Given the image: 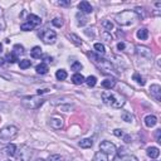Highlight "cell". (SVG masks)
Wrapping results in <instances>:
<instances>
[{
	"mask_svg": "<svg viewBox=\"0 0 161 161\" xmlns=\"http://www.w3.org/2000/svg\"><path fill=\"white\" fill-rule=\"evenodd\" d=\"M90 58L104 74H110V76H111V74H112V76H116V74H117L116 68L113 67V64L110 60H107L104 58H101L100 56L94 54V53H90Z\"/></svg>",
	"mask_w": 161,
	"mask_h": 161,
	"instance_id": "6da1fadb",
	"label": "cell"
},
{
	"mask_svg": "<svg viewBox=\"0 0 161 161\" xmlns=\"http://www.w3.org/2000/svg\"><path fill=\"white\" fill-rule=\"evenodd\" d=\"M102 100L106 104H108L113 108H121V107L125 104V98L121 94L113 93L111 91H106L102 93Z\"/></svg>",
	"mask_w": 161,
	"mask_h": 161,
	"instance_id": "7a4b0ae2",
	"label": "cell"
},
{
	"mask_svg": "<svg viewBox=\"0 0 161 161\" xmlns=\"http://www.w3.org/2000/svg\"><path fill=\"white\" fill-rule=\"evenodd\" d=\"M116 20L120 25L130 27V25L135 24V21L137 20V16L134 13V10H123V12H121L116 15Z\"/></svg>",
	"mask_w": 161,
	"mask_h": 161,
	"instance_id": "3957f363",
	"label": "cell"
},
{
	"mask_svg": "<svg viewBox=\"0 0 161 161\" xmlns=\"http://www.w3.org/2000/svg\"><path fill=\"white\" fill-rule=\"evenodd\" d=\"M18 135V127L13 126V125H9L5 126L4 128L0 130V142H8V141H12Z\"/></svg>",
	"mask_w": 161,
	"mask_h": 161,
	"instance_id": "277c9868",
	"label": "cell"
},
{
	"mask_svg": "<svg viewBox=\"0 0 161 161\" xmlns=\"http://www.w3.org/2000/svg\"><path fill=\"white\" fill-rule=\"evenodd\" d=\"M44 98L38 97V96H30V97H24L21 100V104L25 107L27 110H37L44 103Z\"/></svg>",
	"mask_w": 161,
	"mask_h": 161,
	"instance_id": "5b68a950",
	"label": "cell"
},
{
	"mask_svg": "<svg viewBox=\"0 0 161 161\" xmlns=\"http://www.w3.org/2000/svg\"><path fill=\"white\" fill-rule=\"evenodd\" d=\"M31 155H33V152H31L30 147H28V146H21L19 148V151H16V154H15L16 161H30Z\"/></svg>",
	"mask_w": 161,
	"mask_h": 161,
	"instance_id": "8992f818",
	"label": "cell"
},
{
	"mask_svg": "<svg viewBox=\"0 0 161 161\" xmlns=\"http://www.w3.org/2000/svg\"><path fill=\"white\" fill-rule=\"evenodd\" d=\"M39 37L42 38V40L46 44H53V43L56 42V39H57L56 31L49 30V29H46V30L40 31V33H39Z\"/></svg>",
	"mask_w": 161,
	"mask_h": 161,
	"instance_id": "52a82bcc",
	"label": "cell"
},
{
	"mask_svg": "<svg viewBox=\"0 0 161 161\" xmlns=\"http://www.w3.org/2000/svg\"><path fill=\"white\" fill-rule=\"evenodd\" d=\"M100 148H101V151L103 152V154H106V155H115L116 154V146L112 144V142H110V141H103V142H101V145H100Z\"/></svg>",
	"mask_w": 161,
	"mask_h": 161,
	"instance_id": "ba28073f",
	"label": "cell"
},
{
	"mask_svg": "<svg viewBox=\"0 0 161 161\" xmlns=\"http://www.w3.org/2000/svg\"><path fill=\"white\" fill-rule=\"evenodd\" d=\"M136 52L138 53V56H141L144 58L151 59L152 58V53L147 47H142V46H136Z\"/></svg>",
	"mask_w": 161,
	"mask_h": 161,
	"instance_id": "9c48e42d",
	"label": "cell"
},
{
	"mask_svg": "<svg viewBox=\"0 0 161 161\" xmlns=\"http://www.w3.org/2000/svg\"><path fill=\"white\" fill-rule=\"evenodd\" d=\"M150 94H151L157 102L161 101V87L159 84H151V87H150Z\"/></svg>",
	"mask_w": 161,
	"mask_h": 161,
	"instance_id": "30bf717a",
	"label": "cell"
},
{
	"mask_svg": "<svg viewBox=\"0 0 161 161\" xmlns=\"http://www.w3.org/2000/svg\"><path fill=\"white\" fill-rule=\"evenodd\" d=\"M78 8L81 10V13H84V14H91L93 12V8L88 2H81L78 4Z\"/></svg>",
	"mask_w": 161,
	"mask_h": 161,
	"instance_id": "8fae6325",
	"label": "cell"
},
{
	"mask_svg": "<svg viewBox=\"0 0 161 161\" xmlns=\"http://www.w3.org/2000/svg\"><path fill=\"white\" fill-rule=\"evenodd\" d=\"M49 125H50V127L54 128V130H60L64 123H63V120L59 119V117H52L49 120Z\"/></svg>",
	"mask_w": 161,
	"mask_h": 161,
	"instance_id": "7c38bea8",
	"label": "cell"
},
{
	"mask_svg": "<svg viewBox=\"0 0 161 161\" xmlns=\"http://www.w3.org/2000/svg\"><path fill=\"white\" fill-rule=\"evenodd\" d=\"M3 151L9 156V157H12V156H15V154H16V146L14 145V144H9Z\"/></svg>",
	"mask_w": 161,
	"mask_h": 161,
	"instance_id": "4fadbf2b",
	"label": "cell"
},
{
	"mask_svg": "<svg viewBox=\"0 0 161 161\" xmlns=\"http://www.w3.org/2000/svg\"><path fill=\"white\" fill-rule=\"evenodd\" d=\"M28 23L31 24V25H34V27H38L42 24V19L38 16V15H34V14H30L28 16Z\"/></svg>",
	"mask_w": 161,
	"mask_h": 161,
	"instance_id": "5bb4252c",
	"label": "cell"
},
{
	"mask_svg": "<svg viewBox=\"0 0 161 161\" xmlns=\"http://www.w3.org/2000/svg\"><path fill=\"white\" fill-rule=\"evenodd\" d=\"M145 125L147 126V127H154L156 123H157V119L154 116V115H148V116H146L145 117Z\"/></svg>",
	"mask_w": 161,
	"mask_h": 161,
	"instance_id": "9a60e30c",
	"label": "cell"
},
{
	"mask_svg": "<svg viewBox=\"0 0 161 161\" xmlns=\"http://www.w3.org/2000/svg\"><path fill=\"white\" fill-rule=\"evenodd\" d=\"M146 154L148 157H151V159H157L159 155H160V150L157 147H148L146 150Z\"/></svg>",
	"mask_w": 161,
	"mask_h": 161,
	"instance_id": "2e32d148",
	"label": "cell"
},
{
	"mask_svg": "<svg viewBox=\"0 0 161 161\" xmlns=\"http://www.w3.org/2000/svg\"><path fill=\"white\" fill-rule=\"evenodd\" d=\"M137 38L138 39H141V40H146L148 38V30L146 28H140L137 30V33H136Z\"/></svg>",
	"mask_w": 161,
	"mask_h": 161,
	"instance_id": "e0dca14e",
	"label": "cell"
},
{
	"mask_svg": "<svg viewBox=\"0 0 161 161\" xmlns=\"http://www.w3.org/2000/svg\"><path fill=\"white\" fill-rule=\"evenodd\" d=\"M84 81H86V78L82 76L81 73H74L73 76H72V82H73L74 84H77V86L82 84Z\"/></svg>",
	"mask_w": 161,
	"mask_h": 161,
	"instance_id": "ac0fdd59",
	"label": "cell"
},
{
	"mask_svg": "<svg viewBox=\"0 0 161 161\" xmlns=\"http://www.w3.org/2000/svg\"><path fill=\"white\" fill-rule=\"evenodd\" d=\"M115 86H116V81L112 79V78H107L102 82V87L106 88V90H111V88L115 87Z\"/></svg>",
	"mask_w": 161,
	"mask_h": 161,
	"instance_id": "d6986e66",
	"label": "cell"
},
{
	"mask_svg": "<svg viewBox=\"0 0 161 161\" xmlns=\"http://www.w3.org/2000/svg\"><path fill=\"white\" fill-rule=\"evenodd\" d=\"M35 71H37L38 74H46L49 71L48 64L47 63H40V64H38V66L35 67Z\"/></svg>",
	"mask_w": 161,
	"mask_h": 161,
	"instance_id": "ffe728a7",
	"label": "cell"
},
{
	"mask_svg": "<svg viewBox=\"0 0 161 161\" xmlns=\"http://www.w3.org/2000/svg\"><path fill=\"white\" fill-rule=\"evenodd\" d=\"M93 145V140L92 138H83L82 141H79V146L82 148H91Z\"/></svg>",
	"mask_w": 161,
	"mask_h": 161,
	"instance_id": "44dd1931",
	"label": "cell"
},
{
	"mask_svg": "<svg viewBox=\"0 0 161 161\" xmlns=\"http://www.w3.org/2000/svg\"><path fill=\"white\" fill-rule=\"evenodd\" d=\"M30 54H31V57H33V58H37V59H39V58L43 56L42 48H40V47H34L33 49L30 50Z\"/></svg>",
	"mask_w": 161,
	"mask_h": 161,
	"instance_id": "7402d4cb",
	"label": "cell"
},
{
	"mask_svg": "<svg viewBox=\"0 0 161 161\" xmlns=\"http://www.w3.org/2000/svg\"><path fill=\"white\" fill-rule=\"evenodd\" d=\"M93 161H108V155L103 154L102 151H98V152H96Z\"/></svg>",
	"mask_w": 161,
	"mask_h": 161,
	"instance_id": "603a6c76",
	"label": "cell"
},
{
	"mask_svg": "<svg viewBox=\"0 0 161 161\" xmlns=\"http://www.w3.org/2000/svg\"><path fill=\"white\" fill-rule=\"evenodd\" d=\"M134 13L136 14L137 19H144V18L146 16L145 9H144V8H140V6H137V8H135V10H134Z\"/></svg>",
	"mask_w": 161,
	"mask_h": 161,
	"instance_id": "cb8c5ba5",
	"label": "cell"
},
{
	"mask_svg": "<svg viewBox=\"0 0 161 161\" xmlns=\"http://www.w3.org/2000/svg\"><path fill=\"white\" fill-rule=\"evenodd\" d=\"M121 119H122V121H125V122H134V116H132L130 112H127V111H123V112L121 113Z\"/></svg>",
	"mask_w": 161,
	"mask_h": 161,
	"instance_id": "d4e9b609",
	"label": "cell"
},
{
	"mask_svg": "<svg viewBox=\"0 0 161 161\" xmlns=\"http://www.w3.org/2000/svg\"><path fill=\"white\" fill-rule=\"evenodd\" d=\"M56 77H57L58 81H64V79L68 77V74H67V72L64 71V69H59V71H57V73H56Z\"/></svg>",
	"mask_w": 161,
	"mask_h": 161,
	"instance_id": "484cf974",
	"label": "cell"
},
{
	"mask_svg": "<svg viewBox=\"0 0 161 161\" xmlns=\"http://www.w3.org/2000/svg\"><path fill=\"white\" fill-rule=\"evenodd\" d=\"M102 25H103V28H104V30L107 31V33H110V31L113 29V24L111 23V20H103Z\"/></svg>",
	"mask_w": 161,
	"mask_h": 161,
	"instance_id": "4316f807",
	"label": "cell"
},
{
	"mask_svg": "<svg viewBox=\"0 0 161 161\" xmlns=\"http://www.w3.org/2000/svg\"><path fill=\"white\" fill-rule=\"evenodd\" d=\"M84 82L88 84V87H94L96 83H97V78H96L94 76H90V77L86 78V81H84Z\"/></svg>",
	"mask_w": 161,
	"mask_h": 161,
	"instance_id": "83f0119b",
	"label": "cell"
},
{
	"mask_svg": "<svg viewBox=\"0 0 161 161\" xmlns=\"http://www.w3.org/2000/svg\"><path fill=\"white\" fill-rule=\"evenodd\" d=\"M94 50L97 52L98 54H104V52H106L104 46L101 44V43H96V44H94Z\"/></svg>",
	"mask_w": 161,
	"mask_h": 161,
	"instance_id": "f1b7e54d",
	"label": "cell"
},
{
	"mask_svg": "<svg viewBox=\"0 0 161 161\" xmlns=\"http://www.w3.org/2000/svg\"><path fill=\"white\" fill-rule=\"evenodd\" d=\"M31 66V62L29 60V59H23V60H20V63H19V67L21 68V69H27V68H29Z\"/></svg>",
	"mask_w": 161,
	"mask_h": 161,
	"instance_id": "f546056e",
	"label": "cell"
},
{
	"mask_svg": "<svg viewBox=\"0 0 161 161\" xmlns=\"http://www.w3.org/2000/svg\"><path fill=\"white\" fill-rule=\"evenodd\" d=\"M13 53L15 56H18V54H23L24 53V48H23V46H20V44H15L14 46V48H13Z\"/></svg>",
	"mask_w": 161,
	"mask_h": 161,
	"instance_id": "4dcf8cb0",
	"label": "cell"
},
{
	"mask_svg": "<svg viewBox=\"0 0 161 161\" xmlns=\"http://www.w3.org/2000/svg\"><path fill=\"white\" fill-rule=\"evenodd\" d=\"M132 79H134V81H136L138 84H141V86H144V84H145V81H144V79H142V77L140 76V73H137V72H136V73H134Z\"/></svg>",
	"mask_w": 161,
	"mask_h": 161,
	"instance_id": "1f68e13d",
	"label": "cell"
},
{
	"mask_svg": "<svg viewBox=\"0 0 161 161\" xmlns=\"http://www.w3.org/2000/svg\"><path fill=\"white\" fill-rule=\"evenodd\" d=\"M5 60L9 62V63H15V62L18 60V56H15L14 53H9V54H6Z\"/></svg>",
	"mask_w": 161,
	"mask_h": 161,
	"instance_id": "d6a6232c",
	"label": "cell"
},
{
	"mask_svg": "<svg viewBox=\"0 0 161 161\" xmlns=\"http://www.w3.org/2000/svg\"><path fill=\"white\" fill-rule=\"evenodd\" d=\"M77 19H78V25H79V27H83L86 23H87V18L83 16L81 13L77 14Z\"/></svg>",
	"mask_w": 161,
	"mask_h": 161,
	"instance_id": "836d02e7",
	"label": "cell"
},
{
	"mask_svg": "<svg viewBox=\"0 0 161 161\" xmlns=\"http://www.w3.org/2000/svg\"><path fill=\"white\" fill-rule=\"evenodd\" d=\"M34 28H35V27H34V25H31V24H29L28 21H27V23H23V24L20 25V29H21V30H24V31H29V30H33Z\"/></svg>",
	"mask_w": 161,
	"mask_h": 161,
	"instance_id": "e575fe53",
	"label": "cell"
},
{
	"mask_svg": "<svg viewBox=\"0 0 161 161\" xmlns=\"http://www.w3.org/2000/svg\"><path fill=\"white\" fill-rule=\"evenodd\" d=\"M82 68H83V66H82L79 62H73L72 66H71V69L74 71V72H78V71H81Z\"/></svg>",
	"mask_w": 161,
	"mask_h": 161,
	"instance_id": "d590c367",
	"label": "cell"
},
{
	"mask_svg": "<svg viewBox=\"0 0 161 161\" xmlns=\"http://www.w3.org/2000/svg\"><path fill=\"white\" fill-rule=\"evenodd\" d=\"M52 24L54 27H57V28H60L63 25V20H62V18H54L52 20Z\"/></svg>",
	"mask_w": 161,
	"mask_h": 161,
	"instance_id": "8d00e7d4",
	"label": "cell"
},
{
	"mask_svg": "<svg viewBox=\"0 0 161 161\" xmlns=\"http://www.w3.org/2000/svg\"><path fill=\"white\" fill-rule=\"evenodd\" d=\"M58 108L60 111H63V112H68V111H71L73 108V106H71V104H60V106H58Z\"/></svg>",
	"mask_w": 161,
	"mask_h": 161,
	"instance_id": "74e56055",
	"label": "cell"
},
{
	"mask_svg": "<svg viewBox=\"0 0 161 161\" xmlns=\"http://www.w3.org/2000/svg\"><path fill=\"white\" fill-rule=\"evenodd\" d=\"M47 161H63V157L60 155H57L56 154V155H50Z\"/></svg>",
	"mask_w": 161,
	"mask_h": 161,
	"instance_id": "f35d334b",
	"label": "cell"
},
{
	"mask_svg": "<svg viewBox=\"0 0 161 161\" xmlns=\"http://www.w3.org/2000/svg\"><path fill=\"white\" fill-rule=\"evenodd\" d=\"M122 161H138V160L134 155H126V156L122 157Z\"/></svg>",
	"mask_w": 161,
	"mask_h": 161,
	"instance_id": "ab89813d",
	"label": "cell"
},
{
	"mask_svg": "<svg viewBox=\"0 0 161 161\" xmlns=\"http://www.w3.org/2000/svg\"><path fill=\"white\" fill-rule=\"evenodd\" d=\"M71 38L73 39V42L76 43L77 46H82V40H81V39H79V38H78L76 34H71Z\"/></svg>",
	"mask_w": 161,
	"mask_h": 161,
	"instance_id": "60d3db41",
	"label": "cell"
},
{
	"mask_svg": "<svg viewBox=\"0 0 161 161\" xmlns=\"http://www.w3.org/2000/svg\"><path fill=\"white\" fill-rule=\"evenodd\" d=\"M57 4L60 6H68V5H71V0H60Z\"/></svg>",
	"mask_w": 161,
	"mask_h": 161,
	"instance_id": "b9f144b4",
	"label": "cell"
},
{
	"mask_svg": "<svg viewBox=\"0 0 161 161\" xmlns=\"http://www.w3.org/2000/svg\"><path fill=\"white\" fill-rule=\"evenodd\" d=\"M113 135L117 136V137H122V136H123V131L120 130V128H116V130L113 131Z\"/></svg>",
	"mask_w": 161,
	"mask_h": 161,
	"instance_id": "7bdbcfd3",
	"label": "cell"
},
{
	"mask_svg": "<svg viewBox=\"0 0 161 161\" xmlns=\"http://www.w3.org/2000/svg\"><path fill=\"white\" fill-rule=\"evenodd\" d=\"M125 48H126V44L123 42H120L119 44H117V49H119V50H125Z\"/></svg>",
	"mask_w": 161,
	"mask_h": 161,
	"instance_id": "ee69618b",
	"label": "cell"
},
{
	"mask_svg": "<svg viewBox=\"0 0 161 161\" xmlns=\"http://www.w3.org/2000/svg\"><path fill=\"white\" fill-rule=\"evenodd\" d=\"M160 135H161V130H156V132H155V136H156V141L160 144L161 142V137H160Z\"/></svg>",
	"mask_w": 161,
	"mask_h": 161,
	"instance_id": "f6af8a7d",
	"label": "cell"
},
{
	"mask_svg": "<svg viewBox=\"0 0 161 161\" xmlns=\"http://www.w3.org/2000/svg\"><path fill=\"white\" fill-rule=\"evenodd\" d=\"M123 140H125V142H126V144H130V142L132 141V138H131V136H130V135H123Z\"/></svg>",
	"mask_w": 161,
	"mask_h": 161,
	"instance_id": "bcb514c9",
	"label": "cell"
},
{
	"mask_svg": "<svg viewBox=\"0 0 161 161\" xmlns=\"http://www.w3.org/2000/svg\"><path fill=\"white\" fill-rule=\"evenodd\" d=\"M119 156H120V157H121V156H122V157L126 156V148H125V147H121V148L119 150Z\"/></svg>",
	"mask_w": 161,
	"mask_h": 161,
	"instance_id": "7dc6e473",
	"label": "cell"
},
{
	"mask_svg": "<svg viewBox=\"0 0 161 161\" xmlns=\"http://www.w3.org/2000/svg\"><path fill=\"white\" fill-rule=\"evenodd\" d=\"M103 37L107 39V42H111V40H112V38L108 35V33H107V31H104V33H103Z\"/></svg>",
	"mask_w": 161,
	"mask_h": 161,
	"instance_id": "c3c4849f",
	"label": "cell"
},
{
	"mask_svg": "<svg viewBox=\"0 0 161 161\" xmlns=\"http://www.w3.org/2000/svg\"><path fill=\"white\" fill-rule=\"evenodd\" d=\"M44 60H46L47 63H50V62H52V57L49 58L48 56H44ZM46 62H43V63H46Z\"/></svg>",
	"mask_w": 161,
	"mask_h": 161,
	"instance_id": "681fc988",
	"label": "cell"
},
{
	"mask_svg": "<svg viewBox=\"0 0 161 161\" xmlns=\"http://www.w3.org/2000/svg\"><path fill=\"white\" fill-rule=\"evenodd\" d=\"M49 90H38V94H42V93H47Z\"/></svg>",
	"mask_w": 161,
	"mask_h": 161,
	"instance_id": "f907efd6",
	"label": "cell"
},
{
	"mask_svg": "<svg viewBox=\"0 0 161 161\" xmlns=\"http://www.w3.org/2000/svg\"><path fill=\"white\" fill-rule=\"evenodd\" d=\"M4 62H5V59H3V58H0V67H2L3 64H4Z\"/></svg>",
	"mask_w": 161,
	"mask_h": 161,
	"instance_id": "816d5d0a",
	"label": "cell"
},
{
	"mask_svg": "<svg viewBox=\"0 0 161 161\" xmlns=\"http://www.w3.org/2000/svg\"><path fill=\"white\" fill-rule=\"evenodd\" d=\"M2 52H3V44L0 43V53H2Z\"/></svg>",
	"mask_w": 161,
	"mask_h": 161,
	"instance_id": "f5cc1de1",
	"label": "cell"
},
{
	"mask_svg": "<svg viewBox=\"0 0 161 161\" xmlns=\"http://www.w3.org/2000/svg\"><path fill=\"white\" fill-rule=\"evenodd\" d=\"M35 161H46V160H43V159H38V160H35Z\"/></svg>",
	"mask_w": 161,
	"mask_h": 161,
	"instance_id": "db71d44e",
	"label": "cell"
},
{
	"mask_svg": "<svg viewBox=\"0 0 161 161\" xmlns=\"http://www.w3.org/2000/svg\"><path fill=\"white\" fill-rule=\"evenodd\" d=\"M3 161H12V160H10V159H5V160H3Z\"/></svg>",
	"mask_w": 161,
	"mask_h": 161,
	"instance_id": "11a10c76",
	"label": "cell"
}]
</instances>
